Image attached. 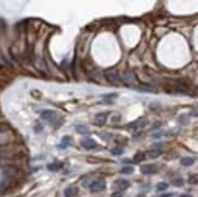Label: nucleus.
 Listing matches in <instances>:
<instances>
[{
  "instance_id": "412c9836",
  "label": "nucleus",
  "mask_w": 198,
  "mask_h": 197,
  "mask_svg": "<svg viewBox=\"0 0 198 197\" xmlns=\"http://www.w3.org/2000/svg\"><path fill=\"white\" fill-rule=\"evenodd\" d=\"M138 90H140V91H148V92H154L156 91L153 88H148V86H139Z\"/></svg>"
},
{
  "instance_id": "0eeeda50",
  "label": "nucleus",
  "mask_w": 198,
  "mask_h": 197,
  "mask_svg": "<svg viewBox=\"0 0 198 197\" xmlns=\"http://www.w3.org/2000/svg\"><path fill=\"white\" fill-rule=\"evenodd\" d=\"M141 173L142 174H154V173H157V167L154 164H145L141 167Z\"/></svg>"
},
{
  "instance_id": "ddd939ff",
  "label": "nucleus",
  "mask_w": 198,
  "mask_h": 197,
  "mask_svg": "<svg viewBox=\"0 0 198 197\" xmlns=\"http://www.w3.org/2000/svg\"><path fill=\"white\" fill-rule=\"evenodd\" d=\"M145 158H146V154H145L144 152L139 151V152H136V153H135V156H134V162H135V163L144 162Z\"/></svg>"
},
{
  "instance_id": "9d476101",
  "label": "nucleus",
  "mask_w": 198,
  "mask_h": 197,
  "mask_svg": "<svg viewBox=\"0 0 198 197\" xmlns=\"http://www.w3.org/2000/svg\"><path fill=\"white\" fill-rule=\"evenodd\" d=\"M180 163H181V165H184V167H191V165L195 164V158H192V157H184V158H181Z\"/></svg>"
},
{
  "instance_id": "2eb2a0df",
  "label": "nucleus",
  "mask_w": 198,
  "mask_h": 197,
  "mask_svg": "<svg viewBox=\"0 0 198 197\" xmlns=\"http://www.w3.org/2000/svg\"><path fill=\"white\" fill-rule=\"evenodd\" d=\"M162 154V150L160 148H152L151 151H148V156L151 158H157V157H159Z\"/></svg>"
},
{
  "instance_id": "a211bd4d",
  "label": "nucleus",
  "mask_w": 198,
  "mask_h": 197,
  "mask_svg": "<svg viewBox=\"0 0 198 197\" xmlns=\"http://www.w3.org/2000/svg\"><path fill=\"white\" fill-rule=\"evenodd\" d=\"M121 152H123V148L121 147H113L111 150V153H112L113 156H120Z\"/></svg>"
},
{
  "instance_id": "b1692460",
  "label": "nucleus",
  "mask_w": 198,
  "mask_h": 197,
  "mask_svg": "<svg viewBox=\"0 0 198 197\" xmlns=\"http://www.w3.org/2000/svg\"><path fill=\"white\" fill-rule=\"evenodd\" d=\"M190 116L191 117H198V110H193L190 112Z\"/></svg>"
},
{
  "instance_id": "7ed1b4c3",
  "label": "nucleus",
  "mask_w": 198,
  "mask_h": 197,
  "mask_svg": "<svg viewBox=\"0 0 198 197\" xmlns=\"http://www.w3.org/2000/svg\"><path fill=\"white\" fill-rule=\"evenodd\" d=\"M108 113L109 112H101V113H97L95 116V124L96 125H103L107 121V117H108Z\"/></svg>"
},
{
  "instance_id": "4be33fe9",
  "label": "nucleus",
  "mask_w": 198,
  "mask_h": 197,
  "mask_svg": "<svg viewBox=\"0 0 198 197\" xmlns=\"http://www.w3.org/2000/svg\"><path fill=\"white\" fill-rule=\"evenodd\" d=\"M189 183L192 185H196L198 184V175H192V177L189 178Z\"/></svg>"
},
{
  "instance_id": "6ab92c4d",
  "label": "nucleus",
  "mask_w": 198,
  "mask_h": 197,
  "mask_svg": "<svg viewBox=\"0 0 198 197\" xmlns=\"http://www.w3.org/2000/svg\"><path fill=\"white\" fill-rule=\"evenodd\" d=\"M120 173L121 174H131V173H134V168L133 167H123L120 170Z\"/></svg>"
},
{
  "instance_id": "39448f33",
  "label": "nucleus",
  "mask_w": 198,
  "mask_h": 197,
  "mask_svg": "<svg viewBox=\"0 0 198 197\" xmlns=\"http://www.w3.org/2000/svg\"><path fill=\"white\" fill-rule=\"evenodd\" d=\"M42 119L44 121H49V122H52L55 118H56V112H54L51 110H45L42 112V115H40Z\"/></svg>"
},
{
  "instance_id": "9b49d317",
  "label": "nucleus",
  "mask_w": 198,
  "mask_h": 197,
  "mask_svg": "<svg viewBox=\"0 0 198 197\" xmlns=\"http://www.w3.org/2000/svg\"><path fill=\"white\" fill-rule=\"evenodd\" d=\"M63 194H64V197H75V195H77V189L74 186H68L64 190Z\"/></svg>"
},
{
  "instance_id": "f3484780",
  "label": "nucleus",
  "mask_w": 198,
  "mask_h": 197,
  "mask_svg": "<svg viewBox=\"0 0 198 197\" xmlns=\"http://www.w3.org/2000/svg\"><path fill=\"white\" fill-rule=\"evenodd\" d=\"M61 168V164L60 163H51V164H48V169L51 170V172H56Z\"/></svg>"
},
{
  "instance_id": "f03ea898",
  "label": "nucleus",
  "mask_w": 198,
  "mask_h": 197,
  "mask_svg": "<svg viewBox=\"0 0 198 197\" xmlns=\"http://www.w3.org/2000/svg\"><path fill=\"white\" fill-rule=\"evenodd\" d=\"M105 78L107 79L108 83H111V84H114V85H118L119 83H120L119 74H117L115 72H113V71H106L105 72Z\"/></svg>"
},
{
  "instance_id": "1a4fd4ad",
  "label": "nucleus",
  "mask_w": 198,
  "mask_h": 197,
  "mask_svg": "<svg viewBox=\"0 0 198 197\" xmlns=\"http://www.w3.org/2000/svg\"><path fill=\"white\" fill-rule=\"evenodd\" d=\"M75 132L80 134V135H88V134H90L89 128L86 125H83V124H79V125L75 127Z\"/></svg>"
},
{
  "instance_id": "5701e85b",
  "label": "nucleus",
  "mask_w": 198,
  "mask_h": 197,
  "mask_svg": "<svg viewBox=\"0 0 198 197\" xmlns=\"http://www.w3.org/2000/svg\"><path fill=\"white\" fill-rule=\"evenodd\" d=\"M123 196H124L123 191H117V192H113L111 195V197H123Z\"/></svg>"
},
{
  "instance_id": "a878e982",
  "label": "nucleus",
  "mask_w": 198,
  "mask_h": 197,
  "mask_svg": "<svg viewBox=\"0 0 198 197\" xmlns=\"http://www.w3.org/2000/svg\"><path fill=\"white\" fill-rule=\"evenodd\" d=\"M172 196V194H165V195H162L160 197H171Z\"/></svg>"
},
{
  "instance_id": "f8f14e48",
  "label": "nucleus",
  "mask_w": 198,
  "mask_h": 197,
  "mask_svg": "<svg viewBox=\"0 0 198 197\" xmlns=\"http://www.w3.org/2000/svg\"><path fill=\"white\" fill-rule=\"evenodd\" d=\"M117 97H118V94H117V92H113V94H109V95H105L103 96V102L106 103V105H111L114 98H117Z\"/></svg>"
},
{
  "instance_id": "f257e3e1",
  "label": "nucleus",
  "mask_w": 198,
  "mask_h": 197,
  "mask_svg": "<svg viewBox=\"0 0 198 197\" xmlns=\"http://www.w3.org/2000/svg\"><path fill=\"white\" fill-rule=\"evenodd\" d=\"M89 189L90 191L93 194L95 192H101V191H103L106 189V183H105V180H95L93 181L90 185H89Z\"/></svg>"
},
{
  "instance_id": "423d86ee",
  "label": "nucleus",
  "mask_w": 198,
  "mask_h": 197,
  "mask_svg": "<svg viewBox=\"0 0 198 197\" xmlns=\"http://www.w3.org/2000/svg\"><path fill=\"white\" fill-rule=\"evenodd\" d=\"M121 80H123L125 84H128V85H131L133 83H136L135 76H134L133 72H125V73L123 74V77H121Z\"/></svg>"
},
{
  "instance_id": "4468645a",
  "label": "nucleus",
  "mask_w": 198,
  "mask_h": 197,
  "mask_svg": "<svg viewBox=\"0 0 198 197\" xmlns=\"http://www.w3.org/2000/svg\"><path fill=\"white\" fill-rule=\"evenodd\" d=\"M69 144H70V138L68 135H66V136L62 138V141H61V144L58 145V147L60 148H66V147L69 146Z\"/></svg>"
},
{
  "instance_id": "6e6552de",
  "label": "nucleus",
  "mask_w": 198,
  "mask_h": 197,
  "mask_svg": "<svg viewBox=\"0 0 198 197\" xmlns=\"http://www.w3.org/2000/svg\"><path fill=\"white\" fill-rule=\"evenodd\" d=\"M82 146L86 150H91V148H94L96 146V142L94 141L93 139H90V138H85L82 140Z\"/></svg>"
},
{
  "instance_id": "20e7f679",
  "label": "nucleus",
  "mask_w": 198,
  "mask_h": 197,
  "mask_svg": "<svg viewBox=\"0 0 198 197\" xmlns=\"http://www.w3.org/2000/svg\"><path fill=\"white\" fill-rule=\"evenodd\" d=\"M114 186L119 191H124V190H126L130 186V181L126 180V179H118V180H115Z\"/></svg>"
},
{
  "instance_id": "393cba45",
  "label": "nucleus",
  "mask_w": 198,
  "mask_h": 197,
  "mask_svg": "<svg viewBox=\"0 0 198 197\" xmlns=\"http://www.w3.org/2000/svg\"><path fill=\"white\" fill-rule=\"evenodd\" d=\"M179 197H192L191 195H189V194H182V195H180Z\"/></svg>"
},
{
  "instance_id": "aec40b11",
  "label": "nucleus",
  "mask_w": 198,
  "mask_h": 197,
  "mask_svg": "<svg viewBox=\"0 0 198 197\" xmlns=\"http://www.w3.org/2000/svg\"><path fill=\"white\" fill-rule=\"evenodd\" d=\"M184 184H185V181H184V179H175L174 181H172V185L174 186H176V188H181V186H184Z\"/></svg>"
},
{
  "instance_id": "dca6fc26",
  "label": "nucleus",
  "mask_w": 198,
  "mask_h": 197,
  "mask_svg": "<svg viewBox=\"0 0 198 197\" xmlns=\"http://www.w3.org/2000/svg\"><path fill=\"white\" fill-rule=\"evenodd\" d=\"M168 184L166 183H158L157 184V186H156V190L158 191V192H163V191H165L166 189H168Z\"/></svg>"
}]
</instances>
